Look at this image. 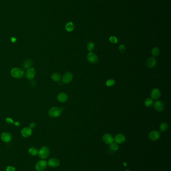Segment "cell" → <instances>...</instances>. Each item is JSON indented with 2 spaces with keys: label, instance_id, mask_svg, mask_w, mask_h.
Segmentation results:
<instances>
[{
  "label": "cell",
  "instance_id": "obj_1",
  "mask_svg": "<svg viewBox=\"0 0 171 171\" xmlns=\"http://www.w3.org/2000/svg\"><path fill=\"white\" fill-rule=\"evenodd\" d=\"M24 71L19 68H14L11 71V76L15 79L21 78L24 75Z\"/></svg>",
  "mask_w": 171,
  "mask_h": 171
},
{
  "label": "cell",
  "instance_id": "obj_2",
  "mask_svg": "<svg viewBox=\"0 0 171 171\" xmlns=\"http://www.w3.org/2000/svg\"><path fill=\"white\" fill-rule=\"evenodd\" d=\"M62 112L61 108L57 107H53L49 110L48 115L52 118H57L59 117Z\"/></svg>",
  "mask_w": 171,
  "mask_h": 171
},
{
  "label": "cell",
  "instance_id": "obj_3",
  "mask_svg": "<svg viewBox=\"0 0 171 171\" xmlns=\"http://www.w3.org/2000/svg\"><path fill=\"white\" fill-rule=\"evenodd\" d=\"M49 153V148L46 146H43L41 148L39 151H38V154L42 159H45L48 157Z\"/></svg>",
  "mask_w": 171,
  "mask_h": 171
},
{
  "label": "cell",
  "instance_id": "obj_4",
  "mask_svg": "<svg viewBox=\"0 0 171 171\" xmlns=\"http://www.w3.org/2000/svg\"><path fill=\"white\" fill-rule=\"evenodd\" d=\"M47 164V162L45 160H41L36 163L35 169L37 171H43L46 169Z\"/></svg>",
  "mask_w": 171,
  "mask_h": 171
},
{
  "label": "cell",
  "instance_id": "obj_5",
  "mask_svg": "<svg viewBox=\"0 0 171 171\" xmlns=\"http://www.w3.org/2000/svg\"><path fill=\"white\" fill-rule=\"evenodd\" d=\"M160 133L157 131H152L148 134L149 139L152 141H157L160 138Z\"/></svg>",
  "mask_w": 171,
  "mask_h": 171
},
{
  "label": "cell",
  "instance_id": "obj_6",
  "mask_svg": "<svg viewBox=\"0 0 171 171\" xmlns=\"http://www.w3.org/2000/svg\"><path fill=\"white\" fill-rule=\"evenodd\" d=\"M87 59L88 61L92 64L96 63L98 61V56L95 54L90 52L87 54Z\"/></svg>",
  "mask_w": 171,
  "mask_h": 171
},
{
  "label": "cell",
  "instance_id": "obj_7",
  "mask_svg": "<svg viewBox=\"0 0 171 171\" xmlns=\"http://www.w3.org/2000/svg\"><path fill=\"white\" fill-rule=\"evenodd\" d=\"M73 75L70 72H66L62 77V81L65 84H68L73 80Z\"/></svg>",
  "mask_w": 171,
  "mask_h": 171
},
{
  "label": "cell",
  "instance_id": "obj_8",
  "mask_svg": "<svg viewBox=\"0 0 171 171\" xmlns=\"http://www.w3.org/2000/svg\"><path fill=\"white\" fill-rule=\"evenodd\" d=\"M102 140L103 142L107 145H110L113 142H114V138L112 135L108 133H106L103 136Z\"/></svg>",
  "mask_w": 171,
  "mask_h": 171
},
{
  "label": "cell",
  "instance_id": "obj_9",
  "mask_svg": "<svg viewBox=\"0 0 171 171\" xmlns=\"http://www.w3.org/2000/svg\"><path fill=\"white\" fill-rule=\"evenodd\" d=\"M155 110L158 112H162L164 110V105L161 101H157L154 103Z\"/></svg>",
  "mask_w": 171,
  "mask_h": 171
},
{
  "label": "cell",
  "instance_id": "obj_10",
  "mask_svg": "<svg viewBox=\"0 0 171 171\" xmlns=\"http://www.w3.org/2000/svg\"><path fill=\"white\" fill-rule=\"evenodd\" d=\"M125 141V137L122 134H117L114 138V141L117 144H122Z\"/></svg>",
  "mask_w": 171,
  "mask_h": 171
},
{
  "label": "cell",
  "instance_id": "obj_11",
  "mask_svg": "<svg viewBox=\"0 0 171 171\" xmlns=\"http://www.w3.org/2000/svg\"><path fill=\"white\" fill-rule=\"evenodd\" d=\"M1 138L3 142L5 143H8L12 140V136L10 133L8 132H3L1 134Z\"/></svg>",
  "mask_w": 171,
  "mask_h": 171
},
{
  "label": "cell",
  "instance_id": "obj_12",
  "mask_svg": "<svg viewBox=\"0 0 171 171\" xmlns=\"http://www.w3.org/2000/svg\"><path fill=\"white\" fill-rule=\"evenodd\" d=\"M32 129L29 127H25L21 131V135L24 138H28L32 134Z\"/></svg>",
  "mask_w": 171,
  "mask_h": 171
},
{
  "label": "cell",
  "instance_id": "obj_13",
  "mask_svg": "<svg viewBox=\"0 0 171 171\" xmlns=\"http://www.w3.org/2000/svg\"><path fill=\"white\" fill-rule=\"evenodd\" d=\"M36 75V70L34 68H29L26 72V76L28 79H32Z\"/></svg>",
  "mask_w": 171,
  "mask_h": 171
},
{
  "label": "cell",
  "instance_id": "obj_14",
  "mask_svg": "<svg viewBox=\"0 0 171 171\" xmlns=\"http://www.w3.org/2000/svg\"><path fill=\"white\" fill-rule=\"evenodd\" d=\"M161 92L158 89H157V88L154 89L151 92V96L152 99H153L154 100L158 99L161 97Z\"/></svg>",
  "mask_w": 171,
  "mask_h": 171
},
{
  "label": "cell",
  "instance_id": "obj_15",
  "mask_svg": "<svg viewBox=\"0 0 171 171\" xmlns=\"http://www.w3.org/2000/svg\"><path fill=\"white\" fill-rule=\"evenodd\" d=\"M59 161L56 158H51L48 161V165L51 168H56L59 165Z\"/></svg>",
  "mask_w": 171,
  "mask_h": 171
},
{
  "label": "cell",
  "instance_id": "obj_16",
  "mask_svg": "<svg viewBox=\"0 0 171 171\" xmlns=\"http://www.w3.org/2000/svg\"><path fill=\"white\" fill-rule=\"evenodd\" d=\"M146 64H147V67L148 68H153L155 67L157 64V60L154 57L150 58L147 60Z\"/></svg>",
  "mask_w": 171,
  "mask_h": 171
},
{
  "label": "cell",
  "instance_id": "obj_17",
  "mask_svg": "<svg viewBox=\"0 0 171 171\" xmlns=\"http://www.w3.org/2000/svg\"><path fill=\"white\" fill-rule=\"evenodd\" d=\"M57 99L61 103H64L68 100V96L65 93H61L58 94Z\"/></svg>",
  "mask_w": 171,
  "mask_h": 171
},
{
  "label": "cell",
  "instance_id": "obj_18",
  "mask_svg": "<svg viewBox=\"0 0 171 171\" xmlns=\"http://www.w3.org/2000/svg\"><path fill=\"white\" fill-rule=\"evenodd\" d=\"M65 29L68 32H71L74 29V25L72 22H68L65 26Z\"/></svg>",
  "mask_w": 171,
  "mask_h": 171
},
{
  "label": "cell",
  "instance_id": "obj_19",
  "mask_svg": "<svg viewBox=\"0 0 171 171\" xmlns=\"http://www.w3.org/2000/svg\"><path fill=\"white\" fill-rule=\"evenodd\" d=\"M154 101L152 98H147L145 101V105L147 107H151L154 105Z\"/></svg>",
  "mask_w": 171,
  "mask_h": 171
},
{
  "label": "cell",
  "instance_id": "obj_20",
  "mask_svg": "<svg viewBox=\"0 0 171 171\" xmlns=\"http://www.w3.org/2000/svg\"><path fill=\"white\" fill-rule=\"evenodd\" d=\"M29 153L30 155L34 156H36L38 154V150L36 147H31L29 150Z\"/></svg>",
  "mask_w": 171,
  "mask_h": 171
},
{
  "label": "cell",
  "instance_id": "obj_21",
  "mask_svg": "<svg viewBox=\"0 0 171 171\" xmlns=\"http://www.w3.org/2000/svg\"><path fill=\"white\" fill-rule=\"evenodd\" d=\"M51 78L54 81L58 82L61 79V76L58 73H54L52 75Z\"/></svg>",
  "mask_w": 171,
  "mask_h": 171
},
{
  "label": "cell",
  "instance_id": "obj_22",
  "mask_svg": "<svg viewBox=\"0 0 171 171\" xmlns=\"http://www.w3.org/2000/svg\"><path fill=\"white\" fill-rule=\"evenodd\" d=\"M169 128V125L167 123H162L160 126V130L162 132H165Z\"/></svg>",
  "mask_w": 171,
  "mask_h": 171
},
{
  "label": "cell",
  "instance_id": "obj_23",
  "mask_svg": "<svg viewBox=\"0 0 171 171\" xmlns=\"http://www.w3.org/2000/svg\"><path fill=\"white\" fill-rule=\"evenodd\" d=\"M32 64V62L30 60H27L24 62L23 66L25 69H29V68L31 66Z\"/></svg>",
  "mask_w": 171,
  "mask_h": 171
},
{
  "label": "cell",
  "instance_id": "obj_24",
  "mask_svg": "<svg viewBox=\"0 0 171 171\" xmlns=\"http://www.w3.org/2000/svg\"><path fill=\"white\" fill-rule=\"evenodd\" d=\"M160 54V50L159 48L155 47L152 50V55L153 57H157Z\"/></svg>",
  "mask_w": 171,
  "mask_h": 171
},
{
  "label": "cell",
  "instance_id": "obj_25",
  "mask_svg": "<svg viewBox=\"0 0 171 171\" xmlns=\"http://www.w3.org/2000/svg\"><path fill=\"white\" fill-rule=\"evenodd\" d=\"M94 48H95V45L93 43L90 42L88 43L87 45V49L90 52L92 51L94 49Z\"/></svg>",
  "mask_w": 171,
  "mask_h": 171
},
{
  "label": "cell",
  "instance_id": "obj_26",
  "mask_svg": "<svg viewBox=\"0 0 171 171\" xmlns=\"http://www.w3.org/2000/svg\"><path fill=\"white\" fill-rule=\"evenodd\" d=\"M110 147L111 149L113 151H116L118 149V144H117L116 143L114 142H113L111 144H110Z\"/></svg>",
  "mask_w": 171,
  "mask_h": 171
},
{
  "label": "cell",
  "instance_id": "obj_27",
  "mask_svg": "<svg viewBox=\"0 0 171 171\" xmlns=\"http://www.w3.org/2000/svg\"><path fill=\"white\" fill-rule=\"evenodd\" d=\"M106 84L107 87H111L115 84V81L113 79H109L106 81Z\"/></svg>",
  "mask_w": 171,
  "mask_h": 171
},
{
  "label": "cell",
  "instance_id": "obj_28",
  "mask_svg": "<svg viewBox=\"0 0 171 171\" xmlns=\"http://www.w3.org/2000/svg\"><path fill=\"white\" fill-rule=\"evenodd\" d=\"M109 41H110V42L111 43H113V44H116V43H117L118 40H117V39L115 37H114V36H112V37H110V38H109Z\"/></svg>",
  "mask_w": 171,
  "mask_h": 171
},
{
  "label": "cell",
  "instance_id": "obj_29",
  "mask_svg": "<svg viewBox=\"0 0 171 171\" xmlns=\"http://www.w3.org/2000/svg\"><path fill=\"white\" fill-rule=\"evenodd\" d=\"M6 171H16V169L14 167L9 166L6 168Z\"/></svg>",
  "mask_w": 171,
  "mask_h": 171
},
{
  "label": "cell",
  "instance_id": "obj_30",
  "mask_svg": "<svg viewBox=\"0 0 171 171\" xmlns=\"http://www.w3.org/2000/svg\"><path fill=\"white\" fill-rule=\"evenodd\" d=\"M35 126H36V124L34 123H31L29 125V128L32 129L34 128L35 127Z\"/></svg>",
  "mask_w": 171,
  "mask_h": 171
},
{
  "label": "cell",
  "instance_id": "obj_31",
  "mask_svg": "<svg viewBox=\"0 0 171 171\" xmlns=\"http://www.w3.org/2000/svg\"><path fill=\"white\" fill-rule=\"evenodd\" d=\"M6 121H7V122L9 123H12V124L13 123V120L10 118H7L6 119Z\"/></svg>",
  "mask_w": 171,
  "mask_h": 171
},
{
  "label": "cell",
  "instance_id": "obj_32",
  "mask_svg": "<svg viewBox=\"0 0 171 171\" xmlns=\"http://www.w3.org/2000/svg\"><path fill=\"white\" fill-rule=\"evenodd\" d=\"M119 49L121 51V52H122V50H125V47L123 45H121L120 47H119Z\"/></svg>",
  "mask_w": 171,
  "mask_h": 171
},
{
  "label": "cell",
  "instance_id": "obj_33",
  "mask_svg": "<svg viewBox=\"0 0 171 171\" xmlns=\"http://www.w3.org/2000/svg\"><path fill=\"white\" fill-rule=\"evenodd\" d=\"M15 125L16 126H19L20 125V123L19 122H16L15 123Z\"/></svg>",
  "mask_w": 171,
  "mask_h": 171
},
{
  "label": "cell",
  "instance_id": "obj_34",
  "mask_svg": "<svg viewBox=\"0 0 171 171\" xmlns=\"http://www.w3.org/2000/svg\"><path fill=\"white\" fill-rule=\"evenodd\" d=\"M11 40H12V41L13 42H15V41H16V39L15 38H12V39H11Z\"/></svg>",
  "mask_w": 171,
  "mask_h": 171
},
{
  "label": "cell",
  "instance_id": "obj_35",
  "mask_svg": "<svg viewBox=\"0 0 171 171\" xmlns=\"http://www.w3.org/2000/svg\"><path fill=\"white\" fill-rule=\"evenodd\" d=\"M124 166H127V165H126V163H124Z\"/></svg>",
  "mask_w": 171,
  "mask_h": 171
},
{
  "label": "cell",
  "instance_id": "obj_36",
  "mask_svg": "<svg viewBox=\"0 0 171 171\" xmlns=\"http://www.w3.org/2000/svg\"><path fill=\"white\" fill-rule=\"evenodd\" d=\"M126 171H129V170H126Z\"/></svg>",
  "mask_w": 171,
  "mask_h": 171
}]
</instances>
